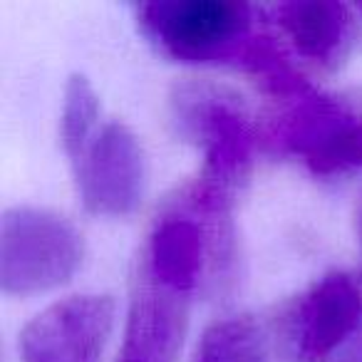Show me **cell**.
Returning <instances> with one entry per match:
<instances>
[{
	"label": "cell",
	"mask_w": 362,
	"mask_h": 362,
	"mask_svg": "<svg viewBox=\"0 0 362 362\" xmlns=\"http://www.w3.org/2000/svg\"><path fill=\"white\" fill-rule=\"evenodd\" d=\"M169 117L181 139L202 146L197 181L236 199L253 161V129L243 105L228 87L209 80H184L171 87Z\"/></svg>",
	"instance_id": "cell-1"
},
{
	"label": "cell",
	"mask_w": 362,
	"mask_h": 362,
	"mask_svg": "<svg viewBox=\"0 0 362 362\" xmlns=\"http://www.w3.org/2000/svg\"><path fill=\"white\" fill-rule=\"evenodd\" d=\"M144 35L179 62H228L248 67L263 35L256 13L238 0H151L139 6Z\"/></svg>",
	"instance_id": "cell-2"
},
{
	"label": "cell",
	"mask_w": 362,
	"mask_h": 362,
	"mask_svg": "<svg viewBox=\"0 0 362 362\" xmlns=\"http://www.w3.org/2000/svg\"><path fill=\"white\" fill-rule=\"evenodd\" d=\"M85 256L82 233L65 216L37 206L8 209L0 221V288L35 296L67 283Z\"/></svg>",
	"instance_id": "cell-3"
},
{
	"label": "cell",
	"mask_w": 362,
	"mask_h": 362,
	"mask_svg": "<svg viewBox=\"0 0 362 362\" xmlns=\"http://www.w3.org/2000/svg\"><path fill=\"white\" fill-rule=\"evenodd\" d=\"M268 124V141L293 154L315 176H340L362 169V115L320 95L308 82L283 97Z\"/></svg>",
	"instance_id": "cell-4"
},
{
	"label": "cell",
	"mask_w": 362,
	"mask_h": 362,
	"mask_svg": "<svg viewBox=\"0 0 362 362\" xmlns=\"http://www.w3.org/2000/svg\"><path fill=\"white\" fill-rule=\"evenodd\" d=\"M360 317V286L347 273H327L283 308L273 337L286 362H327Z\"/></svg>",
	"instance_id": "cell-5"
},
{
	"label": "cell",
	"mask_w": 362,
	"mask_h": 362,
	"mask_svg": "<svg viewBox=\"0 0 362 362\" xmlns=\"http://www.w3.org/2000/svg\"><path fill=\"white\" fill-rule=\"evenodd\" d=\"M72 171L87 211L124 218L139 209L146 181L144 151L134 132L122 122L102 124L72 161Z\"/></svg>",
	"instance_id": "cell-6"
},
{
	"label": "cell",
	"mask_w": 362,
	"mask_h": 362,
	"mask_svg": "<svg viewBox=\"0 0 362 362\" xmlns=\"http://www.w3.org/2000/svg\"><path fill=\"white\" fill-rule=\"evenodd\" d=\"M112 327L110 296L62 298L23 327L18 362H102Z\"/></svg>",
	"instance_id": "cell-7"
},
{
	"label": "cell",
	"mask_w": 362,
	"mask_h": 362,
	"mask_svg": "<svg viewBox=\"0 0 362 362\" xmlns=\"http://www.w3.org/2000/svg\"><path fill=\"white\" fill-rule=\"evenodd\" d=\"M194 293L136 266L117 362H179Z\"/></svg>",
	"instance_id": "cell-8"
},
{
	"label": "cell",
	"mask_w": 362,
	"mask_h": 362,
	"mask_svg": "<svg viewBox=\"0 0 362 362\" xmlns=\"http://www.w3.org/2000/svg\"><path fill=\"white\" fill-rule=\"evenodd\" d=\"M276 23L303 57L335 67L352 40V16L332 0H293L276 8Z\"/></svg>",
	"instance_id": "cell-9"
},
{
	"label": "cell",
	"mask_w": 362,
	"mask_h": 362,
	"mask_svg": "<svg viewBox=\"0 0 362 362\" xmlns=\"http://www.w3.org/2000/svg\"><path fill=\"white\" fill-rule=\"evenodd\" d=\"M194 362H268V342L253 317L218 320L202 335Z\"/></svg>",
	"instance_id": "cell-10"
},
{
	"label": "cell",
	"mask_w": 362,
	"mask_h": 362,
	"mask_svg": "<svg viewBox=\"0 0 362 362\" xmlns=\"http://www.w3.org/2000/svg\"><path fill=\"white\" fill-rule=\"evenodd\" d=\"M97 122H100V100L92 82L85 75H70L60 115V141L70 164L97 134Z\"/></svg>",
	"instance_id": "cell-11"
},
{
	"label": "cell",
	"mask_w": 362,
	"mask_h": 362,
	"mask_svg": "<svg viewBox=\"0 0 362 362\" xmlns=\"http://www.w3.org/2000/svg\"><path fill=\"white\" fill-rule=\"evenodd\" d=\"M340 362H362V332L352 340V345L345 350Z\"/></svg>",
	"instance_id": "cell-12"
},
{
	"label": "cell",
	"mask_w": 362,
	"mask_h": 362,
	"mask_svg": "<svg viewBox=\"0 0 362 362\" xmlns=\"http://www.w3.org/2000/svg\"><path fill=\"white\" fill-rule=\"evenodd\" d=\"M355 233H357V243H360V253H362V197L355 206Z\"/></svg>",
	"instance_id": "cell-13"
}]
</instances>
